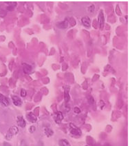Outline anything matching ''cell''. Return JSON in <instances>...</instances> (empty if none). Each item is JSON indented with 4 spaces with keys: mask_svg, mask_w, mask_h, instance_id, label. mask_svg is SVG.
Instances as JSON below:
<instances>
[{
    "mask_svg": "<svg viewBox=\"0 0 130 146\" xmlns=\"http://www.w3.org/2000/svg\"><path fill=\"white\" fill-rule=\"evenodd\" d=\"M63 119V115L61 112H57L54 116V120L56 123L59 124L61 123V122L62 121V120Z\"/></svg>",
    "mask_w": 130,
    "mask_h": 146,
    "instance_id": "obj_6",
    "label": "cell"
},
{
    "mask_svg": "<svg viewBox=\"0 0 130 146\" xmlns=\"http://www.w3.org/2000/svg\"><path fill=\"white\" fill-rule=\"evenodd\" d=\"M69 90L70 88H66L65 89V94H64V99L65 102L68 103L70 100V94H69Z\"/></svg>",
    "mask_w": 130,
    "mask_h": 146,
    "instance_id": "obj_14",
    "label": "cell"
},
{
    "mask_svg": "<svg viewBox=\"0 0 130 146\" xmlns=\"http://www.w3.org/2000/svg\"><path fill=\"white\" fill-rule=\"evenodd\" d=\"M74 112L76 114H79L80 112H81V110H80V109L79 108L76 107V108H74Z\"/></svg>",
    "mask_w": 130,
    "mask_h": 146,
    "instance_id": "obj_18",
    "label": "cell"
},
{
    "mask_svg": "<svg viewBox=\"0 0 130 146\" xmlns=\"http://www.w3.org/2000/svg\"><path fill=\"white\" fill-rule=\"evenodd\" d=\"M69 127H70V132L71 134L74 137H80L82 134L81 130H80L78 127H76L74 124L72 123H69Z\"/></svg>",
    "mask_w": 130,
    "mask_h": 146,
    "instance_id": "obj_1",
    "label": "cell"
},
{
    "mask_svg": "<svg viewBox=\"0 0 130 146\" xmlns=\"http://www.w3.org/2000/svg\"><path fill=\"white\" fill-rule=\"evenodd\" d=\"M43 130H44L45 134H46V135L48 137H50L51 136H52L53 134H54L53 130H52V129L50 128L49 127H44Z\"/></svg>",
    "mask_w": 130,
    "mask_h": 146,
    "instance_id": "obj_11",
    "label": "cell"
},
{
    "mask_svg": "<svg viewBox=\"0 0 130 146\" xmlns=\"http://www.w3.org/2000/svg\"><path fill=\"white\" fill-rule=\"evenodd\" d=\"M29 130H30V132H31V133H33V132L35 131V127H34V126H31V127H30Z\"/></svg>",
    "mask_w": 130,
    "mask_h": 146,
    "instance_id": "obj_19",
    "label": "cell"
},
{
    "mask_svg": "<svg viewBox=\"0 0 130 146\" xmlns=\"http://www.w3.org/2000/svg\"><path fill=\"white\" fill-rule=\"evenodd\" d=\"M0 103H1V105L5 106V107H7L10 104L9 99L2 94H0Z\"/></svg>",
    "mask_w": 130,
    "mask_h": 146,
    "instance_id": "obj_3",
    "label": "cell"
},
{
    "mask_svg": "<svg viewBox=\"0 0 130 146\" xmlns=\"http://www.w3.org/2000/svg\"><path fill=\"white\" fill-rule=\"evenodd\" d=\"M3 145H4V146H11V144L8 143H7V142H4Z\"/></svg>",
    "mask_w": 130,
    "mask_h": 146,
    "instance_id": "obj_21",
    "label": "cell"
},
{
    "mask_svg": "<svg viewBox=\"0 0 130 146\" xmlns=\"http://www.w3.org/2000/svg\"><path fill=\"white\" fill-rule=\"evenodd\" d=\"M88 101H89V103L90 104H93V103H94V99H93L92 97H90L88 98Z\"/></svg>",
    "mask_w": 130,
    "mask_h": 146,
    "instance_id": "obj_20",
    "label": "cell"
},
{
    "mask_svg": "<svg viewBox=\"0 0 130 146\" xmlns=\"http://www.w3.org/2000/svg\"><path fill=\"white\" fill-rule=\"evenodd\" d=\"M104 22H105V18L104 15H103V11H101L99 13V24L100 26V29H102L104 26Z\"/></svg>",
    "mask_w": 130,
    "mask_h": 146,
    "instance_id": "obj_5",
    "label": "cell"
},
{
    "mask_svg": "<svg viewBox=\"0 0 130 146\" xmlns=\"http://www.w3.org/2000/svg\"><path fill=\"white\" fill-rule=\"evenodd\" d=\"M18 132H19V129H18V127H17V126H15V125L12 126V127H10L9 130H8V131L7 134H6V139L10 140V139H12V137H13V136L16 135Z\"/></svg>",
    "mask_w": 130,
    "mask_h": 146,
    "instance_id": "obj_2",
    "label": "cell"
},
{
    "mask_svg": "<svg viewBox=\"0 0 130 146\" xmlns=\"http://www.w3.org/2000/svg\"><path fill=\"white\" fill-rule=\"evenodd\" d=\"M26 117H27L28 120L31 123H35L37 121V118L32 112H29L26 116Z\"/></svg>",
    "mask_w": 130,
    "mask_h": 146,
    "instance_id": "obj_9",
    "label": "cell"
},
{
    "mask_svg": "<svg viewBox=\"0 0 130 146\" xmlns=\"http://www.w3.org/2000/svg\"><path fill=\"white\" fill-rule=\"evenodd\" d=\"M12 99H13V104H14V105H15L16 106H21V104H22L21 99H20L19 97H17V96L13 95Z\"/></svg>",
    "mask_w": 130,
    "mask_h": 146,
    "instance_id": "obj_7",
    "label": "cell"
},
{
    "mask_svg": "<svg viewBox=\"0 0 130 146\" xmlns=\"http://www.w3.org/2000/svg\"><path fill=\"white\" fill-rule=\"evenodd\" d=\"M81 22L83 26H86V28L90 27V19L88 17H83L81 19Z\"/></svg>",
    "mask_w": 130,
    "mask_h": 146,
    "instance_id": "obj_8",
    "label": "cell"
},
{
    "mask_svg": "<svg viewBox=\"0 0 130 146\" xmlns=\"http://www.w3.org/2000/svg\"><path fill=\"white\" fill-rule=\"evenodd\" d=\"M94 9H95V7H94V5H91V6H90L89 7H88V11L91 13H92L93 12H94Z\"/></svg>",
    "mask_w": 130,
    "mask_h": 146,
    "instance_id": "obj_15",
    "label": "cell"
},
{
    "mask_svg": "<svg viewBox=\"0 0 130 146\" xmlns=\"http://www.w3.org/2000/svg\"><path fill=\"white\" fill-rule=\"evenodd\" d=\"M56 26H57L59 29H65L68 26V21H67V19H66L65 21H61V22H59L56 24Z\"/></svg>",
    "mask_w": 130,
    "mask_h": 146,
    "instance_id": "obj_10",
    "label": "cell"
},
{
    "mask_svg": "<svg viewBox=\"0 0 130 146\" xmlns=\"http://www.w3.org/2000/svg\"><path fill=\"white\" fill-rule=\"evenodd\" d=\"M26 94H27V92H26V90L24 89H21V96L22 97H25L26 96Z\"/></svg>",
    "mask_w": 130,
    "mask_h": 146,
    "instance_id": "obj_16",
    "label": "cell"
},
{
    "mask_svg": "<svg viewBox=\"0 0 130 146\" xmlns=\"http://www.w3.org/2000/svg\"><path fill=\"white\" fill-rule=\"evenodd\" d=\"M15 6H16V5H10L8 7H7V10H8V11H13V10L14 9V7Z\"/></svg>",
    "mask_w": 130,
    "mask_h": 146,
    "instance_id": "obj_17",
    "label": "cell"
},
{
    "mask_svg": "<svg viewBox=\"0 0 130 146\" xmlns=\"http://www.w3.org/2000/svg\"><path fill=\"white\" fill-rule=\"evenodd\" d=\"M32 68L31 65L27 64H24V72L26 74H30L32 72Z\"/></svg>",
    "mask_w": 130,
    "mask_h": 146,
    "instance_id": "obj_12",
    "label": "cell"
},
{
    "mask_svg": "<svg viewBox=\"0 0 130 146\" xmlns=\"http://www.w3.org/2000/svg\"><path fill=\"white\" fill-rule=\"evenodd\" d=\"M17 123L18 125L21 127H26V123L24 117H21V116H18L17 117Z\"/></svg>",
    "mask_w": 130,
    "mask_h": 146,
    "instance_id": "obj_4",
    "label": "cell"
},
{
    "mask_svg": "<svg viewBox=\"0 0 130 146\" xmlns=\"http://www.w3.org/2000/svg\"><path fill=\"white\" fill-rule=\"evenodd\" d=\"M59 145L60 146H70V144L68 142L67 139H62L59 141Z\"/></svg>",
    "mask_w": 130,
    "mask_h": 146,
    "instance_id": "obj_13",
    "label": "cell"
},
{
    "mask_svg": "<svg viewBox=\"0 0 130 146\" xmlns=\"http://www.w3.org/2000/svg\"><path fill=\"white\" fill-rule=\"evenodd\" d=\"M86 146H88V145H86Z\"/></svg>",
    "mask_w": 130,
    "mask_h": 146,
    "instance_id": "obj_22",
    "label": "cell"
}]
</instances>
